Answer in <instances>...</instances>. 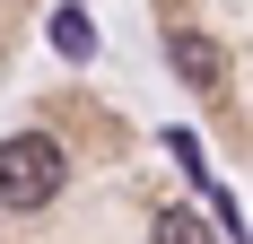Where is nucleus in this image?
I'll use <instances>...</instances> for the list:
<instances>
[{
    "label": "nucleus",
    "instance_id": "4",
    "mask_svg": "<svg viewBox=\"0 0 253 244\" xmlns=\"http://www.w3.org/2000/svg\"><path fill=\"white\" fill-rule=\"evenodd\" d=\"M149 244H218V236H210V218H192V209H157Z\"/></svg>",
    "mask_w": 253,
    "mask_h": 244
},
{
    "label": "nucleus",
    "instance_id": "3",
    "mask_svg": "<svg viewBox=\"0 0 253 244\" xmlns=\"http://www.w3.org/2000/svg\"><path fill=\"white\" fill-rule=\"evenodd\" d=\"M52 52H61V61H87V52H96V18H87V9H52Z\"/></svg>",
    "mask_w": 253,
    "mask_h": 244
},
{
    "label": "nucleus",
    "instance_id": "2",
    "mask_svg": "<svg viewBox=\"0 0 253 244\" xmlns=\"http://www.w3.org/2000/svg\"><path fill=\"white\" fill-rule=\"evenodd\" d=\"M166 52H175V70L192 79V87H218V79H227V52L210 44L201 26H175V35H166Z\"/></svg>",
    "mask_w": 253,
    "mask_h": 244
},
{
    "label": "nucleus",
    "instance_id": "1",
    "mask_svg": "<svg viewBox=\"0 0 253 244\" xmlns=\"http://www.w3.org/2000/svg\"><path fill=\"white\" fill-rule=\"evenodd\" d=\"M61 174H70V157H61L52 131H18V140L0 148V201L9 209H44L61 192Z\"/></svg>",
    "mask_w": 253,
    "mask_h": 244
}]
</instances>
